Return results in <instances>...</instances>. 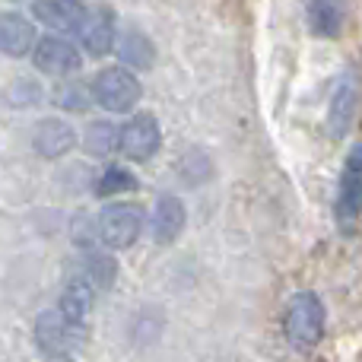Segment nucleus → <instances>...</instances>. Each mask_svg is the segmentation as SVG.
I'll use <instances>...</instances> for the list:
<instances>
[{
    "instance_id": "nucleus-12",
    "label": "nucleus",
    "mask_w": 362,
    "mask_h": 362,
    "mask_svg": "<svg viewBox=\"0 0 362 362\" xmlns=\"http://www.w3.org/2000/svg\"><path fill=\"white\" fill-rule=\"evenodd\" d=\"M187 223V210H185V200L175 197V194H163L153 206V216H150V232H153V242L156 245H172L175 238L185 232Z\"/></svg>"
},
{
    "instance_id": "nucleus-11",
    "label": "nucleus",
    "mask_w": 362,
    "mask_h": 362,
    "mask_svg": "<svg viewBox=\"0 0 362 362\" xmlns=\"http://www.w3.org/2000/svg\"><path fill=\"white\" fill-rule=\"evenodd\" d=\"M76 146V131L70 121L61 118H45L32 131V150L45 159H64Z\"/></svg>"
},
{
    "instance_id": "nucleus-8",
    "label": "nucleus",
    "mask_w": 362,
    "mask_h": 362,
    "mask_svg": "<svg viewBox=\"0 0 362 362\" xmlns=\"http://www.w3.org/2000/svg\"><path fill=\"white\" fill-rule=\"evenodd\" d=\"M356 102H359L356 80H353L350 74H340L331 89L327 115H325V134L331 140H344L346 134H350L353 118H356Z\"/></svg>"
},
{
    "instance_id": "nucleus-20",
    "label": "nucleus",
    "mask_w": 362,
    "mask_h": 362,
    "mask_svg": "<svg viewBox=\"0 0 362 362\" xmlns=\"http://www.w3.org/2000/svg\"><path fill=\"white\" fill-rule=\"evenodd\" d=\"M51 99H54V105L61 108V112H86V108L93 105V93H89V86L80 80L57 83Z\"/></svg>"
},
{
    "instance_id": "nucleus-7",
    "label": "nucleus",
    "mask_w": 362,
    "mask_h": 362,
    "mask_svg": "<svg viewBox=\"0 0 362 362\" xmlns=\"http://www.w3.org/2000/svg\"><path fill=\"white\" fill-rule=\"evenodd\" d=\"M32 64H35V70H42V74H48V76H70L80 70L83 54L74 42H67L64 35L51 32V35L35 42V48H32Z\"/></svg>"
},
{
    "instance_id": "nucleus-18",
    "label": "nucleus",
    "mask_w": 362,
    "mask_h": 362,
    "mask_svg": "<svg viewBox=\"0 0 362 362\" xmlns=\"http://www.w3.org/2000/svg\"><path fill=\"white\" fill-rule=\"evenodd\" d=\"M131 191H137V175L118 163L105 165L99 172V178H95V197H115V194H131Z\"/></svg>"
},
{
    "instance_id": "nucleus-5",
    "label": "nucleus",
    "mask_w": 362,
    "mask_h": 362,
    "mask_svg": "<svg viewBox=\"0 0 362 362\" xmlns=\"http://www.w3.org/2000/svg\"><path fill=\"white\" fill-rule=\"evenodd\" d=\"M163 146V131L153 112H137L121 124V144L118 153L127 163H150Z\"/></svg>"
},
{
    "instance_id": "nucleus-16",
    "label": "nucleus",
    "mask_w": 362,
    "mask_h": 362,
    "mask_svg": "<svg viewBox=\"0 0 362 362\" xmlns=\"http://www.w3.org/2000/svg\"><path fill=\"white\" fill-rule=\"evenodd\" d=\"M118 57H121V67L127 70H150L156 64V48H153L150 35L140 29H124L118 35Z\"/></svg>"
},
{
    "instance_id": "nucleus-21",
    "label": "nucleus",
    "mask_w": 362,
    "mask_h": 362,
    "mask_svg": "<svg viewBox=\"0 0 362 362\" xmlns=\"http://www.w3.org/2000/svg\"><path fill=\"white\" fill-rule=\"evenodd\" d=\"M74 242L80 245V248H86V251H93L95 245H102L99 242V226H95V216H76L74 219Z\"/></svg>"
},
{
    "instance_id": "nucleus-1",
    "label": "nucleus",
    "mask_w": 362,
    "mask_h": 362,
    "mask_svg": "<svg viewBox=\"0 0 362 362\" xmlns=\"http://www.w3.org/2000/svg\"><path fill=\"white\" fill-rule=\"evenodd\" d=\"M327 312L318 293H296L283 312V334L293 350H315L325 337Z\"/></svg>"
},
{
    "instance_id": "nucleus-22",
    "label": "nucleus",
    "mask_w": 362,
    "mask_h": 362,
    "mask_svg": "<svg viewBox=\"0 0 362 362\" xmlns=\"http://www.w3.org/2000/svg\"><path fill=\"white\" fill-rule=\"evenodd\" d=\"M45 362H74V356H48Z\"/></svg>"
},
{
    "instance_id": "nucleus-9",
    "label": "nucleus",
    "mask_w": 362,
    "mask_h": 362,
    "mask_svg": "<svg viewBox=\"0 0 362 362\" xmlns=\"http://www.w3.org/2000/svg\"><path fill=\"white\" fill-rule=\"evenodd\" d=\"M32 16L42 25H48L54 35H67V32L80 35V29L89 19V6L86 0H35Z\"/></svg>"
},
{
    "instance_id": "nucleus-15",
    "label": "nucleus",
    "mask_w": 362,
    "mask_h": 362,
    "mask_svg": "<svg viewBox=\"0 0 362 362\" xmlns=\"http://www.w3.org/2000/svg\"><path fill=\"white\" fill-rule=\"evenodd\" d=\"M305 19L315 35L337 38L346 25V4L344 0H305Z\"/></svg>"
},
{
    "instance_id": "nucleus-19",
    "label": "nucleus",
    "mask_w": 362,
    "mask_h": 362,
    "mask_svg": "<svg viewBox=\"0 0 362 362\" xmlns=\"http://www.w3.org/2000/svg\"><path fill=\"white\" fill-rule=\"evenodd\" d=\"M83 267H86V280L93 283L95 289H112L115 283H118V261H115L112 257V251H89L86 255V264H83Z\"/></svg>"
},
{
    "instance_id": "nucleus-13",
    "label": "nucleus",
    "mask_w": 362,
    "mask_h": 362,
    "mask_svg": "<svg viewBox=\"0 0 362 362\" xmlns=\"http://www.w3.org/2000/svg\"><path fill=\"white\" fill-rule=\"evenodd\" d=\"M35 42L38 35L32 19H25L23 13H0V54L6 57L32 54Z\"/></svg>"
},
{
    "instance_id": "nucleus-14",
    "label": "nucleus",
    "mask_w": 362,
    "mask_h": 362,
    "mask_svg": "<svg viewBox=\"0 0 362 362\" xmlns=\"http://www.w3.org/2000/svg\"><path fill=\"white\" fill-rule=\"evenodd\" d=\"M95 305V286L86 280V276H70L61 289V302H57V312L64 315L74 325H83L86 315L93 312Z\"/></svg>"
},
{
    "instance_id": "nucleus-10",
    "label": "nucleus",
    "mask_w": 362,
    "mask_h": 362,
    "mask_svg": "<svg viewBox=\"0 0 362 362\" xmlns=\"http://www.w3.org/2000/svg\"><path fill=\"white\" fill-rule=\"evenodd\" d=\"M80 45L89 57H105L118 48V16L112 6L89 10L86 25L80 29Z\"/></svg>"
},
{
    "instance_id": "nucleus-2",
    "label": "nucleus",
    "mask_w": 362,
    "mask_h": 362,
    "mask_svg": "<svg viewBox=\"0 0 362 362\" xmlns=\"http://www.w3.org/2000/svg\"><path fill=\"white\" fill-rule=\"evenodd\" d=\"M93 102L108 115H131L137 108L144 86H140L137 74L127 67H102L89 83Z\"/></svg>"
},
{
    "instance_id": "nucleus-4",
    "label": "nucleus",
    "mask_w": 362,
    "mask_h": 362,
    "mask_svg": "<svg viewBox=\"0 0 362 362\" xmlns=\"http://www.w3.org/2000/svg\"><path fill=\"white\" fill-rule=\"evenodd\" d=\"M362 213V144L350 146L344 159V172L337 181V200H334V219L340 232H353Z\"/></svg>"
},
{
    "instance_id": "nucleus-6",
    "label": "nucleus",
    "mask_w": 362,
    "mask_h": 362,
    "mask_svg": "<svg viewBox=\"0 0 362 362\" xmlns=\"http://www.w3.org/2000/svg\"><path fill=\"white\" fill-rule=\"evenodd\" d=\"M32 334H35V346L45 356H70V350L83 340V325H74L57 308H48L35 318Z\"/></svg>"
},
{
    "instance_id": "nucleus-17",
    "label": "nucleus",
    "mask_w": 362,
    "mask_h": 362,
    "mask_svg": "<svg viewBox=\"0 0 362 362\" xmlns=\"http://www.w3.org/2000/svg\"><path fill=\"white\" fill-rule=\"evenodd\" d=\"M121 144V127L112 124V121H93L83 134V146L93 156H112Z\"/></svg>"
},
{
    "instance_id": "nucleus-3",
    "label": "nucleus",
    "mask_w": 362,
    "mask_h": 362,
    "mask_svg": "<svg viewBox=\"0 0 362 362\" xmlns=\"http://www.w3.org/2000/svg\"><path fill=\"white\" fill-rule=\"evenodd\" d=\"M95 226H99V242L108 251H127L144 235L146 213L131 200H115V204L102 206V213L95 216Z\"/></svg>"
}]
</instances>
